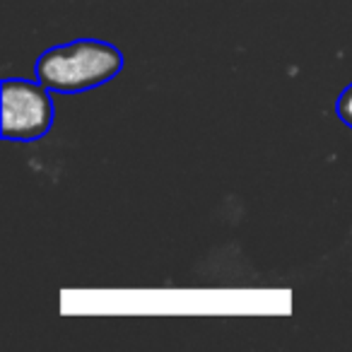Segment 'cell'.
Wrapping results in <instances>:
<instances>
[{
  "label": "cell",
  "instance_id": "1",
  "mask_svg": "<svg viewBox=\"0 0 352 352\" xmlns=\"http://www.w3.org/2000/svg\"><path fill=\"white\" fill-rule=\"evenodd\" d=\"M123 70V54L99 39H78L39 56L36 80L51 92H87L102 87Z\"/></svg>",
  "mask_w": 352,
  "mask_h": 352
},
{
  "label": "cell",
  "instance_id": "2",
  "mask_svg": "<svg viewBox=\"0 0 352 352\" xmlns=\"http://www.w3.org/2000/svg\"><path fill=\"white\" fill-rule=\"evenodd\" d=\"M54 123V102L49 87L36 80L3 82V138L15 142H34L49 133Z\"/></svg>",
  "mask_w": 352,
  "mask_h": 352
},
{
  "label": "cell",
  "instance_id": "3",
  "mask_svg": "<svg viewBox=\"0 0 352 352\" xmlns=\"http://www.w3.org/2000/svg\"><path fill=\"white\" fill-rule=\"evenodd\" d=\"M336 111H338V118H340L347 128H352V82L340 92V97H338V102H336Z\"/></svg>",
  "mask_w": 352,
  "mask_h": 352
}]
</instances>
